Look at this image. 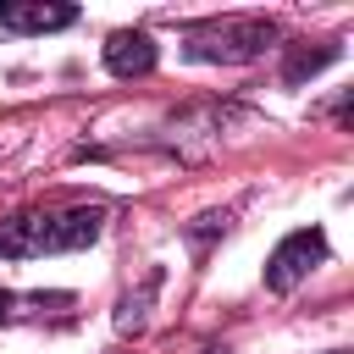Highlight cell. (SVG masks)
Segmentation results:
<instances>
[{
    "label": "cell",
    "mask_w": 354,
    "mask_h": 354,
    "mask_svg": "<svg viewBox=\"0 0 354 354\" xmlns=\"http://www.w3.org/2000/svg\"><path fill=\"white\" fill-rule=\"evenodd\" d=\"M105 232L100 205H72V210H22L0 221V260H28V254H66L88 249Z\"/></svg>",
    "instance_id": "cell-1"
},
{
    "label": "cell",
    "mask_w": 354,
    "mask_h": 354,
    "mask_svg": "<svg viewBox=\"0 0 354 354\" xmlns=\"http://www.w3.org/2000/svg\"><path fill=\"white\" fill-rule=\"evenodd\" d=\"M277 44V22L266 17H227V22H205L188 33V61H210V66H238L254 61Z\"/></svg>",
    "instance_id": "cell-2"
},
{
    "label": "cell",
    "mask_w": 354,
    "mask_h": 354,
    "mask_svg": "<svg viewBox=\"0 0 354 354\" xmlns=\"http://www.w3.org/2000/svg\"><path fill=\"white\" fill-rule=\"evenodd\" d=\"M321 260H326V232H321V227H299V232H288V238L266 254V288H271V293H293Z\"/></svg>",
    "instance_id": "cell-3"
},
{
    "label": "cell",
    "mask_w": 354,
    "mask_h": 354,
    "mask_svg": "<svg viewBox=\"0 0 354 354\" xmlns=\"http://www.w3.org/2000/svg\"><path fill=\"white\" fill-rule=\"evenodd\" d=\"M155 61H160V44L144 28H122L105 39V72L111 77H144V72H155Z\"/></svg>",
    "instance_id": "cell-4"
},
{
    "label": "cell",
    "mask_w": 354,
    "mask_h": 354,
    "mask_svg": "<svg viewBox=\"0 0 354 354\" xmlns=\"http://www.w3.org/2000/svg\"><path fill=\"white\" fill-rule=\"evenodd\" d=\"M77 6H50V0H0V28L11 33H55L72 28Z\"/></svg>",
    "instance_id": "cell-5"
},
{
    "label": "cell",
    "mask_w": 354,
    "mask_h": 354,
    "mask_svg": "<svg viewBox=\"0 0 354 354\" xmlns=\"http://www.w3.org/2000/svg\"><path fill=\"white\" fill-rule=\"evenodd\" d=\"M72 304H77L72 293H0V326H11V321H44V315L66 321Z\"/></svg>",
    "instance_id": "cell-6"
},
{
    "label": "cell",
    "mask_w": 354,
    "mask_h": 354,
    "mask_svg": "<svg viewBox=\"0 0 354 354\" xmlns=\"http://www.w3.org/2000/svg\"><path fill=\"white\" fill-rule=\"evenodd\" d=\"M337 55H343V44H337V39H321L315 50H304V44H293V50H288V61H282V83L293 88V83H304V77H315L321 66H332Z\"/></svg>",
    "instance_id": "cell-7"
},
{
    "label": "cell",
    "mask_w": 354,
    "mask_h": 354,
    "mask_svg": "<svg viewBox=\"0 0 354 354\" xmlns=\"http://www.w3.org/2000/svg\"><path fill=\"white\" fill-rule=\"evenodd\" d=\"M160 293V266L138 282V293H122V304H116V332L122 337H133V332H144V321H149V299Z\"/></svg>",
    "instance_id": "cell-8"
},
{
    "label": "cell",
    "mask_w": 354,
    "mask_h": 354,
    "mask_svg": "<svg viewBox=\"0 0 354 354\" xmlns=\"http://www.w3.org/2000/svg\"><path fill=\"white\" fill-rule=\"evenodd\" d=\"M210 232H227V210H221V216H216V210H210V216H199V227H188V238H194V243H199V249H205V243H210Z\"/></svg>",
    "instance_id": "cell-9"
},
{
    "label": "cell",
    "mask_w": 354,
    "mask_h": 354,
    "mask_svg": "<svg viewBox=\"0 0 354 354\" xmlns=\"http://www.w3.org/2000/svg\"><path fill=\"white\" fill-rule=\"evenodd\" d=\"M205 354H227V348H205Z\"/></svg>",
    "instance_id": "cell-10"
},
{
    "label": "cell",
    "mask_w": 354,
    "mask_h": 354,
    "mask_svg": "<svg viewBox=\"0 0 354 354\" xmlns=\"http://www.w3.org/2000/svg\"><path fill=\"white\" fill-rule=\"evenodd\" d=\"M332 354H343V348H332Z\"/></svg>",
    "instance_id": "cell-11"
}]
</instances>
